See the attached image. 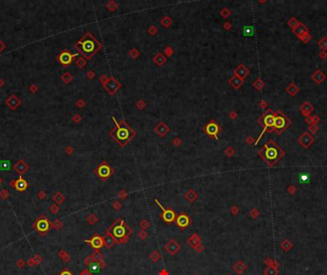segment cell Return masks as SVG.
I'll return each mask as SVG.
<instances>
[{
    "mask_svg": "<svg viewBox=\"0 0 327 275\" xmlns=\"http://www.w3.org/2000/svg\"><path fill=\"white\" fill-rule=\"evenodd\" d=\"M108 230H110V232L112 233V235L116 239L118 244L126 243L129 240L130 234L132 233L131 228L128 225H125L122 220H119V224L118 221H116L115 224L111 227H109Z\"/></svg>",
    "mask_w": 327,
    "mask_h": 275,
    "instance_id": "cell-1",
    "label": "cell"
},
{
    "mask_svg": "<svg viewBox=\"0 0 327 275\" xmlns=\"http://www.w3.org/2000/svg\"><path fill=\"white\" fill-rule=\"evenodd\" d=\"M32 227L37 233L39 234V235L43 236L49 232L50 227H52V224L47 218L44 217V216H41V217H39V219L34 223V224H33Z\"/></svg>",
    "mask_w": 327,
    "mask_h": 275,
    "instance_id": "cell-2",
    "label": "cell"
},
{
    "mask_svg": "<svg viewBox=\"0 0 327 275\" xmlns=\"http://www.w3.org/2000/svg\"><path fill=\"white\" fill-rule=\"evenodd\" d=\"M117 127H118V129L116 131V140L121 144H124L130 140L132 136V131L126 126H119L118 123H117Z\"/></svg>",
    "mask_w": 327,
    "mask_h": 275,
    "instance_id": "cell-3",
    "label": "cell"
},
{
    "mask_svg": "<svg viewBox=\"0 0 327 275\" xmlns=\"http://www.w3.org/2000/svg\"><path fill=\"white\" fill-rule=\"evenodd\" d=\"M154 201H155V203H156L157 205H159V207L162 209L163 213H162V215H161V218H162V219L164 220V222H165V224H167V225L170 224V223L174 222V220L176 219L175 212H174L172 209H170V208H165L159 203V201L156 200V199H155Z\"/></svg>",
    "mask_w": 327,
    "mask_h": 275,
    "instance_id": "cell-4",
    "label": "cell"
},
{
    "mask_svg": "<svg viewBox=\"0 0 327 275\" xmlns=\"http://www.w3.org/2000/svg\"><path fill=\"white\" fill-rule=\"evenodd\" d=\"M84 242L89 244L95 250H99L100 248H102V247L104 246V244H103V238L98 233H95L94 236L92 237L90 240H85Z\"/></svg>",
    "mask_w": 327,
    "mask_h": 275,
    "instance_id": "cell-5",
    "label": "cell"
},
{
    "mask_svg": "<svg viewBox=\"0 0 327 275\" xmlns=\"http://www.w3.org/2000/svg\"><path fill=\"white\" fill-rule=\"evenodd\" d=\"M165 251L168 252V254L173 256L180 251V249H181V246H180L178 242H176L174 239H171L170 241H168L167 243L165 245Z\"/></svg>",
    "mask_w": 327,
    "mask_h": 275,
    "instance_id": "cell-6",
    "label": "cell"
},
{
    "mask_svg": "<svg viewBox=\"0 0 327 275\" xmlns=\"http://www.w3.org/2000/svg\"><path fill=\"white\" fill-rule=\"evenodd\" d=\"M175 221H176L177 227H179L181 229H185V228H187L190 225V223H191L190 218L187 216V214L183 213V212L176 217Z\"/></svg>",
    "mask_w": 327,
    "mask_h": 275,
    "instance_id": "cell-7",
    "label": "cell"
},
{
    "mask_svg": "<svg viewBox=\"0 0 327 275\" xmlns=\"http://www.w3.org/2000/svg\"><path fill=\"white\" fill-rule=\"evenodd\" d=\"M96 173L100 179L105 180L111 176V168L106 163H102L96 169Z\"/></svg>",
    "mask_w": 327,
    "mask_h": 275,
    "instance_id": "cell-8",
    "label": "cell"
},
{
    "mask_svg": "<svg viewBox=\"0 0 327 275\" xmlns=\"http://www.w3.org/2000/svg\"><path fill=\"white\" fill-rule=\"evenodd\" d=\"M11 186L17 190L19 192H22L24 190H26L27 186H28V182H27L26 180H24L22 177H20L18 180H16L15 182H11Z\"/></svg>",
    "mask_w": 327,
    "mask_h": 275,
    "instance_id": "cell-9",
    "label": "cell"
},
{
    "mask_svg": "<svg viewBox=\"0 0 327 275\" xmlns=\"http://www.w3.org/2000/svg\"><path fill=\"white\" fill-rule=\"evenodd\" d=\"M116 243H117L116 239L114 238V236L112 235V233L110 232V230L106 231L105 235L103 236V244H104V247L106 248H111Z\"/></svg>",
    "mask_w": 327,
    "mask_h": 275,
    "instance_id": "cell-10",
    "label": "cell"
},
{
    "mask_svg": "<svg viewBox=\"0 0 327 275\" xmlns=\"http://www.w3.org/2000/svg\"><path fill=\"white\" fill-rule=\"evenodd\" d=\"M206 132L208 133L209 136H213V137L217 138V134L219 132V127L214 122H211L206 126Z\"/></svg>",
    "mask_w": 327,
    "mask_h": 275,
    "instance_id": "cell-11",
    "label": "cell"
},
{
    "mask_svg": "<svg viewBox=\"0 0 327 275\" xmlns=\"http://www.w3.org/2000/svg\"><path fill=\"white\" fill-rule=\"evenodd\" d=\"M81 47L85 53H92L95 50V42L91 39H86L81 43Z\"/></svg>",
    "mask_w": 327,
    "mask_h": 275,
    "instance_id": "cell-12",
    "label": "cell"
},
{
    "mask_svg": "<svg viewBox=\"0 0 327 275\" xmlns=\"http://www.w3.org/2000/svg\"><path fill=\"white\" fill-rule=\"evenodd\" d=\"M73 56L69 52H63V53L60 54V56H59V62H60L61 64L63 65H69L71 62H72V59H73Z\"/></svg>",
    "mask_w": 327,
    "mask_h": 275,
    "instance_id": "cell-13",
    "label": "cell"
},
{
    "mask_svg": "<svg viewBox=\"0 0 327 275\" xmlns=\"http://www.w3.org/2000/svg\"><path fill=\"white\" fill-rule=\"evenodd\" d=\"M199 244H201V238H200V236L196 233H194L193 235H191L189 239H187V245H189V247H191L192 248H194V247Z\"/></svg>",
    "mask_w": 327,
    "mask_h": 275,
    "instance_id": "cell-14",
    "label": "cell"
},
{
    "mask_svg": "<svg viewBox=\"0 0 327 275\" xmlns=\"http://www.w3.org/2000/svg\"><path fill=\"white\" fill-rule=\"evenodd\" d=\"M277 156H278V152H277V150L276 148H274V147H270V148H268L266 150V152H265V157L267 158V159L268 160H276V158H277Z\"/></svg>",
    "mask_w": 327,
    "mask_h": 275,
    "instance_id": "cell-15",
    "label": "cell"
},
{
    "mask_svg": "<svg viewBox=\"0 0 327 275\" xmlns=\"http://www.w3.org/2000/svg\"><path fill=\"white\" fill-rule=\"evenodd\" d=\"M15 169L19 173V175H22V174L24 172H26L27 169H28V165H27L23 160H19V162L15 165Z\"/></svg>",
    "mask_w": 327,
    "mask_h": 275,
    "instance_id": "cell-16",
    "label": "cell"
},
{
    "mask_svg": "<svg viewBox=\"0 0 327 275\" xmlns=\"http://www.w3.org/2000/svg\"><path fill=\"white\" fill-rule=\"evenodd\" d=\"M58 256L61 258V260H63V262L65 263H70L71 262V256L69 255V253L67 251H65L64 249H60L58 251Z\"/></svg>",
    "mask_w": 327,
    "mask_h": 275,
    "instance_id": "cell-17",
    "label": "cell"
},
{
    "mask_svg": "<svg viewBox=\"0 0 327 275\" xmlns=\"http://www.w3.org/2000/svg\"><path fill=\"white\" fill-rule=\"evenodd\" d=\"M245 268H246V266H245L244 264L241 262V261H238V262H236L235 264H234V266H233V269L236 272H237L238 274H241L242 272L245 270Z\"/></svg>",
    "mask_w": 327,
    "mask_h": 275,
    "instance_id": "cell-18",
    "label": "cell"
},
{
    "mask_svg": "<svg viewBox=\"0 0 327 275\" xmlns=\"http://www.w3.org/2000/svg\"><path fill=\"white\" fill-rule=\"evenodd\" d=\"M274 118L272 115H267L265 118H264V123H265L266 126H274Z\"/></svg>",
    "mask_w": 327,
    "mask_h": 275,
    "instance_id": "cell-19",
    "label": "cell"
},
{
    "mask_svg": "<svg viewBox=\"0 0 327 275\" xmlns=\"http://www.w3.org/2000/svg\"><path fill=\"white\" fill-rule=\"evenodd\" d=\"M91 258L94 262H97V263H100V261L103 260V256L99 250H95V251L93 252V254L91 255Z\"/></svg>",
    "mask_w": 327,
    "mask_h": 275,
    "instance_id": "cell-20",
    "label": "cell"
},
{
    "mask_svg": "<svg viewBox=\"0 0 327 275\" xmlns=\"http://www.w3.org/2000/svg\"><path fill=\"white\" fill-rule=\"evenodd\" d=\"M274 126L278 129H281L285 126V119L282 118V117H277L274 119Z\"/></svg>",
    "mask_w": 327,
    "mask_h": 275,
    "instance_id": "cell-21",
    "label": "cell"
},
{
    "mask_svg": "<svg viewBox=\"0 0 327 275\" xmlns=\"http://www.w3.org/2000/svg\"><path fill=\"white\" fill-rule=\"evenodd\" d=\"M12 167L10 160H1L0 162V170L2 171H9Z\"/></svg>",
    "mask_w": 327,
    "mask_h": 275,
    "instance_id": "cell-22",
    "label": "cell"
},
{
    "mask_svg": "<svg viewBox=\"0 0 327 275\" xmlns=\"http://www.w3.org/2000/svg\"><path fill=\"white\" fill-rule=\"evenodd\" d=\"M197 194L193 191V190H189V191H187L186 193V198L187 199V201H189L190 203H192V201H194L196 199H197Z\"/></svg>",
    "mask_w": 327,
    "mask_h": 275,
    "instance_id": "cell-23",
    "label": "cell"
},
{
    "mask_svg": "<svg viewBox=\"0 0 327 275\" xmlns=\"http://www.w3.org/2000/svg\"><path fill=\"white\" fill-rule=\"evenodd\" d=\"M9 99L10 100H8V104L11 106V108L13 109V108H15L18 104H19V100H18L17 97H15V96L11 97Z\"/></svg>",
    "mask_w": 327,
    "mask_h": 275,
    "instance_id": "cell-24",
    "label": "cell"
},
{
    "mask_svg": "<svg viewBox=\"0 0 327 275\" xmlns=\"http://www.w3.org/2000/svg\"><path fill=\"white\" fill-rule=\"evenodd\" d=\"M161 258H162V256H161L159 251H157V250L152 251V253L150 254V259L152 260V262H158Z\"/></svg>",
    "mask_w": 327,
    "mask_h": 275,
    "instance_id": "cell-25",
    "label": "cell"
},
{
    "mask_svg": "<svg viewBox=\"0 0 327 275\" xmlns=\"http://www.w3.org/2000/svg\"><path fill=\"white\" fill-rule=\"evenodd\" d=\"M310 180V176L308 173H301L300 175H299V181L301 182H303V184H306V182H309Z\"/></svg>",
    "mask_w": 327,
    "mask_h": 275,
    "instance_id": "cell-26",
    "label": "cell"
},
{
    "mask_svg": "<svg viewBox=\"0 0 327 275\" xmlns=\"http://www.w3.org/2000/svg\"><path fill=\"white\" fill-rule=\"evenodd\" d=\"M54 201H56L58 203H61L62 201H64V197L62 196V194L60 192H56V194L54 196Z\"/></svg>",
    "mask_w": 327,
    "mask_h": 275,
    "instance_id": "cell-27",
    "label": "cell"
},
{
    "mask_svg": "<svg viewBox=\"0 0 327 275\" xmlns=\"http://www.w3.org/2000/svg\"><path fill=\"white\" fill-rule=\"evenodd\" d=\"M97 222H98V218L95 216L94 214H91L87 217V223H88L89 225H95Z\"/></svg>",
    "mask_w": 327,
    "mask_h": 275,
    "instance_id": "cell-28",
    "label": "cell"
},
{
    "mask_svg": "<svg viewBox=\"0 0 327 275\" xmlns=\"http://www.w3.org/2000/svg\"><path fill=\"white\" fill-rule=\"evenodd\" d=\"M89 266H90V269L93 272H98L100 269V263H97V262H93Z\"/></svg>",
    "mask_w": 327,
    "mask_h": 275,
    "instance_id": "cell-29",
    "label": "cell"
},
{
    "mask_svg": "<svg viewBox=\"0 0 327 275\" xmlns=\"http://www.w3.org/2000/svg\"><path fill=\"white\" fill-rule=\"evenodd\" d=\"M52 227H53L56 230H59L62 227V223L59 221V220H56V221L52 224Z\"/></svg>",
    "mask_w": 327,
    "mask_h": 275,
    "instance_id": "cell-30",
    "label": "cell"
},
{
    "mask_svg": "<svg viewBox=\"0 0 327 275\" xmlns=\"http://www.w3.org/2000/svg\"><path fill=\"white\" fill-rule=\"evenodd\" d=\"M231 83H233V85L234 87H239V86L241 85L242 81H241V80H239L237 77H235V78H233V80H231Z\"/></svg>",
    "mask_w": 327,
    "mask_h": 275,
    "instance_id": "cell-31",
    "label": "cell"
},
{
    "mask_svg": "<svg viewBox=\"0 0 327 275\" xmlns=\"http://www.w3.org/2000/svg\"><path fill=\"white\" fill-rule=\"evenodd\" d=\"M9 196H10V193L6 189H3L1 192H0V197L3 199V200H7V199L9 198Z\"/></svg>",
    "mask_w": 327,
    "mask_h": 275,
    "instance_id": "cell-32",
    "label": "cell"
},
{
    "mask_svg": "<svg viewBox=\"0 0 327 275\" xmlns=\"http://www.w3.org/2000/svg\"><path fill=\"white\" fill-rule=\"evenodd\" d=\"M236 73H237V74L240 76V77L244 78V76L247 74V70L245 69L244 67H241V68H238L237 71H236Z\"/></svg>",
    "mask_w": 327,
    "mask_h": 275,
    "instance_id": "cell-33",
    "label": "cell"
},
{
    "mask_svg": "<svg viewBox=\"0 0 327 275\" xmlns=\"http://www.w3.org/2000/svg\"><path fill=\"white\" fill-rule=\"evenodd\" d=\"M26 265H27V266H37V262H35V258H34V257H32V258H30V259L27 260Z\"/></svg>",
    "mask_w": 327,
    "mask_h": 275,
    "instance_id": "cell-34",
    "label": "cell"
},
{
    "mask_svg": "<svg viewBox=\"0 0 327 275\" xmlns=\"http://www.w3.org/2000/svg\"><path fill=\"white\" fill-rule=\"evenodd\" d=\"M140 227H142V229L146 230V228H148V227H149V223H148V221H146V220H144V221H142V222H141Z\"/></svg>",
    "mask_w": 327,
    "mask_h": 275,
    "instance_id": "cell-35",
    "label": "cell"
},
{
    "mask_svg": "<svg viewBox=\"0 0 327 275\" xmlns=\"http://www.w3.org/2000/svg\"><path fill=\"white\" fill-rule=\"evenodd\" d=\"M34 258H35V262H37V265H40V264L42 263V257H41V256H40V254H39V253L35 254Z\"/></svg>",
    "mask_w": 327,
    "mask_h": 275,
    "instance_id": "cell-36",
    "label": "cell"
},
{
    "mask_svg": "<svg viewBox=\"0 0 327 275\" xmlns=\"http://www.w3.org/2000/svg\"><path fill=\"white\" fill-rule=\"evenodd\" d=\"M59 210V207L56 205H52L51 207H50V211L52 212L53 214H56Z\"/></svg>",
    "mask_w": 327,
    "mask_h": 275,
    "instance_id": "cell-37",
    "label": "cell"
},
{
    "mask_svg": "<svg viewBox=\"0 0 327 275\" xmlns=\"http://www.w3.org/2000/svg\"><path fill=\"white\" fill-rule=\"evenodd\" d=\"M139 237H140V238L142 239V240H144V239L146 238V237H148V233L146 232V230H141L140 232H139Z\"/></svg>",
    "mask_w": 327,
    "mask_h": 275,
    "instance_id": "cell-38",
    "label": "cell"
},
{
    "mask_svg": "<svg viewBox=\"0 0 327 275\" xmlns=\"http://www.w3.org/2000/svg\"><path fill=\"white\" fill-rule=\"evenodd\" d=\"M25 265H26V262H24L22 259H18L17 262H16V266H17L18 268H22Z\"/></svg>",
    "mask_w": 327,
    "mask_h": 275,
    "instance_id": "cell-39",
    "label": "cell"
},
{
    "mask_svg": "<svg viewBox=\"0 0 327 275\" xmlns=\"http://www.w3.org/2000/svg\"><path fill=\"white\" fill-rule=\"evenodd\" d=\"M194 249H195L198 253H200V252H202L204 249H205V247H204L202 244H199V245H197V246H196V247H194Z\"/></svg>",
    "mask_w": 327,
    "mask_h": 275,
    "instance_id": "cell-40",
    "label": "cell"
},
{
    "mask_svg": "<svg viewBox=\"0 0 327 275\" xmlns=\"http://www.w3.org/2000/svg\"><path fill=\"white\" fill-rule=\"evenodd\" d=\"M93 262H94V261L92 260L91 256H89V257L85 258V260H84V265H85V266H89L91 265V264L93 263Z\"/></svg>",
    "mask_w": 327,
    "mask_h": 275,
    "instance_id": "cell-41",
    "label": "cell"
},
{
    "mask_svg": "<svg viewBox=\"0 0 327 275\" xmlns=\"http://www.w3.org/2000/svg\"><path fill=\"white\" fill-rule=\"evenodd\" d=\"M58 275H74V274H73L72 272H71L67 268H63V270H62Z\"/></svg>",
    "mask_w": 327,
    "mask_h": 275,
    "instance_id": "cell-42",
    "label": "cell"
},
{
    "mask_svg": "<svg viewBox=\"0 0 327 275\" xmlns=\"http://www.w3.org/2000/svg\"><path fill=\"white\" fill-rule=\"evenodd\" d=\"M80 275H92V273H91V271H90L89 269L84 268L83 270L80 272Z\"/></svg>",
    "mask_w": 327,
    "mask_h": 275,
    "instance_id": "cell-43",
    "label": "cell"
},
{
    "mask_svg": "<svg viewBox=\"0 0 327 275\" xmlns=\"http://www.w3.org/2000/svg\"><path fill=\"white\" fill-rule=\"evenodd\" d=\"M245 34H248V35L253 34V28H251V27H248V28H246V29H245Z\"/></svg>",
    "mask_w": 327,
    "mask_h": 275,
    "instance_id": "cell-44",
    "label": "cell"
},
{
    "mask_svg": "<svg viewBox=\"0 0 327 275\" xmlns=\"http://www.w3.org/2000/svg\"><path fill=\"white\" fill-rule=\"evenodd\" d=\"M39 197L40 200H43L44 198H46V193H44L43 191H40L39 193Z\"/></svg>",
    "mask_w": 327,
    "mask_h": 275,
    "instance_id": "cell-45",
    "label": "cell"
},
{
    "mask_svg": "<svg viewBox=\"0 0 327 275\" xmlns=\"http://www.w3.org/2000/svg\"><path fill=\"white\" fill-rule=\"evenodd\" d=\"M159 275H169V274H168V271L167 269H162V270L159 272Z\"/></svg>",
    "mask_w": 327,
    "mask_h": 275,
    "instance_id": "cell-46",
    "label": "cell"
},
{
    "mask_svg": "<svg viewBox=\"0 0 327 275\" xmlns=\"http://www.w3.org/2000/svg\"><path fill=\"white\" fill-rule=\"evenodd\" d=\"M100 268H104L105 266H106V263L103 260H102L100 262Z\"/></svg>",
    "mask_w": 327,
    "mask_h": 275,
    "instance_id": "cell-47",
    "label": "cell"
},
{
    "mask_svg": "<svg viewBox=\"0 0 327 275\" xmlns=\"http://www.w3.org/2000/svg\"><path fill=\"white\" fill-rule=\"evenodd\" d=\"M114 205H115V208H116V209H119L120 207H121V205H120L119 203H114Z\"/></svg>",
    "mask_w": 327,
    "mask_h": 275,
    "instance_id": "cell-48",
    "label": "cell"
},
{
    "mask_svg": "<svg viewBox=\"0 0 327 275\" xmlns=\"http://www.w3.org/2000/svg\"><path fill=\"white\" fill-rule=\"evenodd\" d=\"M3 49H4V44H3V43H2L1 41H0V52L3 50Z\"/></svg>",
    "mask_w": 327,
    "mask_h": 275,
    "instance_id": "cell-49",
    "label": "cell"
},
{
    "mask_svg": "<svg viewBox=\"0 0 327 275\" xmlns=\"http://www.w3.org/2000/svg\"><path fill=\"white\" fill-rule=\"evenodd\" d=\"M2 184V179L0 178V184Z\"/></svg>",
    "mask_w": 327,
    "mask_h": 275,
    "instance_id": "cell-50",
    "label": "cell"
},
{
    "mask_svg": "<svg viewBox=\"0 0 327 275\" xmlns=\"http://www.w3.org/2000/svg\"><path fill=\"white\" fill-rule=\"evenodd\" d=\"M225 275H229V274H225Z\"/></svg>",
    "mask_w": 327,
    "mask_h": 275,
    "instance_id": "cell-51",
    "label": "cell"
},
{
    "mask_svg": "<svg viewBox=\"0 0 327 275\" xmlns=\"http://www.w3.org/2000/svg\"><path fill=\"white\" fill-rule=\"evenodd\" d=\"M199 275H201V274H199Z\"/></svg>",
    "mask_w": 327,
    "mask_h": 275,
    "instance_id": "cell-52",
    "label": "cell"
}]
</instances>
